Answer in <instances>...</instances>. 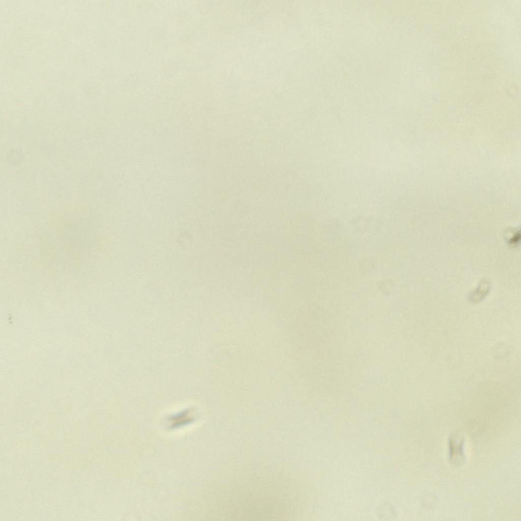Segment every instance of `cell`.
<instances>
[{
  "label": "cell",
  "mask_w": 521,
  "mask_h": 521,
  "mask_svg": "<svg viewBox=\"0 0 521 521\" xmlns=\"http://www.w3.org/2000/svg\"><path fill=\"white\" fill-rule=\"evenodd\" d=\"M463 445L464 440L460 435L455 434L449 438V456L453 464L459 465L464 459Z\"/></svg>",
  "instance_id": "obj_1"
}]
</instances>
